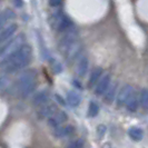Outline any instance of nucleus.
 Segmentation results:
<instances>
[{"label": "nucleus", "instance_id": "1", "mask_svg": "<svg viewBox=\"0 0 148 148\" xmlns=\"http://www.w3.org/2000/svg\"><path fill=\"white\" fill-rule=\"evenodd\" d=\"M32 49L29 45L23 44L16 51L3 56L0 60V69L6 74H14L22 68L27 67L31 62Z\"/></svg>", "mask_w": 148, "mask_h": 148}, {"label": "nucleus", "instance_id": "2", "mask_svg": "<svg viewBox=\"0 0 148 148\" xmlns=\"http://www.w3.org/2000/svg\"><path fill=\"white\" fill-rule=\"evenodd\" d=\"M37 73L34 69H28L20 75V77L16 80L9 88V91L18 97L26 98L31 95L37 86Z\"/></svg>", "mask_w": 148, "mask_h": 148}, {"label": "nucleus", "instance_id": "3", "mask_svg": "<svg viewBox=\"0 0 148 148\" xmlns=\"http://www.w3.org/2000/svg\"><path fill=\"white\" fill-rule=\"evenodd\" d=\"M48 21H49V25L52 29L55 31H58V32H62V31L69 29L70 27L74 26L71 19L65 12H62L60 10L49 16Z\"/></svg>", "mask_w": 148, "mask_h": 148}, {"label": "nucleus", "instance_id": "4", "mask_svg": "<svg viewBox=\"0 0 148 148\" xmlns=\"http://www.w3.org/2000/svg\"><path fill=\"white\" fill-rule=\"evenodd\" d=\"M23 44H25V35L23 34H19L16 37H11L2 45H0V57L16 51Z\"/></svg>", "mask_w": 148, "mask_h": 148}, {"label": "nucleus", "instance_id": "5", "mask_svg": "<svg viewBox=\"0 0 148 148\" xmlns=\"http://www.w3.org/2000/svg\"><path fill=\"white\" fill-rule=\"evenodd\" d=\"M62 32H64V35L59 39V42H58V47H59V50L61 51V53H64L71 45L75 44L76 41H78V32L74 26L70 27L69 29L62 31Z\"/></svg>", "mask_w": 148, "mask_h": 148}, {"label": "nucleus", "instance_id": "6", "mask_svg": "<svg viewBox=\"0 0 148 148\" xmlns=\"http://www.w3.org/2000/svg\"><path fill=\"white\" fill-rule=\"evenodd\" d=\"M134 92V88L133 86L130 85H124L121 89L119 90V92L116 96V103H117V106L118 107H123L125 106L128 100V98L132 96V94Z\"/></svg>", "mask_w": 148, "mask_h": 148}, {"label": "nucleus", "instance_id": "7", "mask_svg": "<svg viewBox=\"0 0 148 148\" xmlns=\"http://www.w3.org/2000/svg\"><path fill=\"white\" fill-rule=\"evenodd\" d=\"M68 116L65 111L62 110H57L53 115H51L50 117H48V126H50L51 128H56L59 127L61 124H64L65 121H67Z\"/></svg>", "mask_w": 148, "mask_h": 148}, {"label": "nucleus", "instance_id": "8", "mask_svg": "<svg viewBox=\"0 0 148 148\" xmlns=\"http://www.w3.org/2000/svg\"><path fill=\"white\" fill-rule=\"evenodd\" d=\"M57 110H58V107H57L56 103H49L48 101V103H46L40 107V109L37 112V116L39 119L48 118L51 115H53Z\"/></svg>", "mask_w": 148, "mask_h": 148}, {"label": "nucleus", "instance_id": "9", "mask_svg": "<svg viewBox=\"0 0 148 148\" xmlns=\"http://www.w3.org/2000/svg\"><path fill=\"white\" fill-rule=\"evenodd\" d=\"M111 82V76L109 74H105L100 77L99 82L97 84L96 89H95V94L97 96H101L106 92V90L108 89V87L110 86Z\"/></svg>", "mask_w": 148, "mask_h": 148}, {"label": "nucleus", "instance_id": "10", "mask_svg": "<svg viewBox=\"0 0 148 148\" xmlns=\"http://www.w3.org/2000/svg\"><path fill=\"white\" fill-rule=\"evenodd\" d=\"M80 52H82V44H80L79 40H78V41H76L75 44L71 45L62 55L66 57V59L68 60V61H73V60H75L79 55H80Z\"/></svg>", "mask_w": 148, "mask_h": 148}, {"label": "nucleus", "instance_id": "11", "mask_svg": "<svg viewBox=\"0 0 148 148\" xmlns=\"http://www.w3.org/2000/svg\"><path fill=\"white\" fill-rule=\"evenodd\" d=\"M17 29H18V26L16 23H9L7 27H5L0 31V45H2L5 41H7L8 39L14 37Z\"/></svg>", "mask_w": 148, "mask_h": 148}, {"label": "nucleus", "instance_id": "12", "mask_svg": "<svg viewBox=\"0 0 148 148\" xmlns=\"http://www.w3.org/2000/svg\"><path fill=\"white\" fill-rule=\"evenodd\" d=\"M15 12L11 10V9H5L3 11H1L0 12V31L3 29L5 27H7V25L9 22L11 21V20H14L15 19Z\"/></svg>", "mask_w": 148, "mask_h": 148}, {"label": "nucleus", "instance_id": "13", "mask_svg": "<svg viewBox=\"0 0 148 148\" xmlns=\"http://www.w3.org/2000/svg\"><path fill=\"white\" fill-rule=\"evenodd\" d=\"M75 128L71 125H66V126H59L53 128V132L52 135L56 137V138H65L68 137L69 135L74 133Z\"/></svg>", "mask_w": 148, "mask_h": 148}, {"label": "nucleus", "instance_id": "14", "mask_svg": "<svg viewBox=\"0 0 148 148\" xmlns=\"http://www.w3.org/2000/svg\"><path fill=\"white\" fill-rule=\"evenodd\" d=\"M49 97H50V95H49L48 90H46V89L40 90L32 97V104L35 106H42L44 104L49 101Z\"/></svg>", "mask_w": 148, "mask_h": 148}, {"label": "nucleus", "instance_id": "15", "mask_svg": "<svg viewBox=\"0 0 148 148\" xmlns=\"http://www.w3.org/2000/svg\"><path fill=\"white\" fill-rule=\"evenodd\" d=\"M80 101H82V96H80V94L78 91H76V90L68 91V94H67V103L69 104V106L77 107L78 105L80 104Z\"/></svg>", "mask_w": 148, "mask_h": 148}, {"label": "nucleus", "instance_id": "16", "mask_svg": "<svg viewBox=\"0 0 148 148\" xmlns=\"http://www.w3.org/2000/svg\"><path fill=\"white\" fill-rule=\"evenodd\" d=\"M88 66H89V61L87 57H82L79 61H78V65H77V75L79 77H84L85 75L87 74L88 71Z\"/></svg>", "mask_w": 148, "mask_h": 148}, {"label": "nucleus", "instance_id": "17", "mask_svg": "<svg viewBox=\"0 0 148 148\" xmlns=\"http://www.w3.org/2000/svg\"><path fill=\"white\" fill-rule=\"evenodd\" d=\"M126 107L127 110L130 111V112H135L138 109V107H139V99H138V97H137V95L135 92H133L132 96L128 98V100H127L126 103Z\"/></svg>", "mask_w": 148, "mask_h": 148}, {"label": "nucleus", "instance_id": "18", "mask_svg": "<svg viewBox=\"0 0 148 148\" xmlns=\"http://www.w3.org/2000/svg\"><path fill=\"white\" fill-rule=\"evenodd\" d=\"M103 73H104V71H103V68H100V67H96V68L91 71L90 77H89V80H88L89 87H92V86L100 79V77L103 76Z\"/></svg>", "mask_w": 148, "mask_h": 148}, {"label": "nucleus", "instance_id": "19", "mask_svg": "<svg viewBox=\"0 0 148 148\" xmlns=\"http://www.w3.org/2000/svg\"><path fill=\"white\" fill-rule=\"evenodd\" d=\"M116 90H117V84H112L110 85V87H108V89L106 90L107 92H106V95H105V103L106 104H111L112 103V100H114V98L116 97Z\"/></svg>", "mask_w": 148, "mask_h": 148}, {"label": "nucleus", "instance_id": "20", "mask_svg": "<svg viewBox=\"0 0 148 148\" xmlns=\"http://www.w3.org/2000/svg\"><path fill=\"white\" fill-rule=\"evenodd\" d=\"M128 135L129 137L135 141H140L144 137V133L140 128L138 127H132L129 130H128Z\"/></svg>", "mask_w": 148, "mask_h": 148}, {"label": "nucleus", "instance_id": "21", "mask_svg": "<svg viewBox=\"0 0 148 148\" xmlns=\"http://www.w3.org/2000/svg\"><path fill=\"white\" fill-rule=\"evenodd\" d=\"M139 105L143 108L148 109V89H143L139 95Z\"/></svg>", "mask_w": 148, "mask_h": 148}, {"label": "nucleus", "instance_id": "22", "mask_svg": "<svg viewBox=\"0 0 148 148\" xmlns=\"http://www.w3.org/2000/svg\"><path fill=\"white\" fill-rule=\"evenodd\" d=\"M99 112V106L95 101H91L88 107V116L89 117H96Z\"/></svg>", "mask_w": 148, "mask_h": 148}, {"label": "nucleus", "instance_id": "23", "mask_svg": "<svg viewBox=\"0 0 148 148\" xmlns=\"http://www.w3.org/2000/svg\"><path fill=\"white\" fill-rule=\"evenodd\" d=\"M50 65H51L52 71H53L55 74H59V73L62 71V66H61V64H60L58 60L51 59L50 60Z\"/></svg>", "mask_w": 148, "mask_h": 148}, {"label": "nucleus", "instance_id": "24", "mask_svg": "<svg viewBox=\"0 0 148 148\" xmlns=\"http://www.w3.org/2000/svg\"><path fill=\"white\" fill-rule=\"evenodd\" d=\"M66 148H84V140L78 138V139H75L73 140Z\"/></svg>", "mask_w": 148, "mask_h": 148}, {"label": "nucleus", "instance_id": "25", "mask_svg": "<svg viewBox=\"0 0 148 148\" xmlns=\"http://www.w3.org/2000/svg\"><path fill=\"white\" fill-rule=\"evenodd\" d=\"M8 86H9V80L5 76H0V90L7 88Z\"/></svg>", "mask_w": 148, "mask_h": 148}, {"label": "nucleus", "instance_id": "26", "mask_svg": "<svg viewBox=\"0 0 148 148\" xmlns=\"http://www.w3.org/2000/svg\"><path fill=\"white\" fill-rule=\"evenodd\" d=\"M49 2V6L52 8H56V7H59L60 5L62 3V0H48Z\"/></svg>", "mask_w": 148, "mask_h": 148}, {"label": "nucleus", "instance_id": "27", "mask_svg": "<svg viewBox=\"0 0 148 148\" xmlns=\"http://www.w3.org/2000/svg\"><path fill=\"white\" fill-rule=\"evenodd\" d=\"M105 132H106V126H105V125H99V126L97 127L98 136H104Z\"/></svg>", "mask_w": 148, "mask_h": 148}, {"label": "nucleus", "instance_id": "28", "mask_svg": "<svg viewBox=\"0 0 148 148\" xmlns=\"http://www.w3.org/2000/svg\"><path fill=\"white\" fill-rule=\"evenodd\" d=\"M56 100H57V101H58V103H59L60 105H62V106H65V100H64V99H62V98H61V97L59 96V95H56ZM58 103H57V104H58Z\"/></svg>", "mask_w": 148, "mask_h": 148}, {"label": "nucleus", "instance_id": "29", "mask_svg": "<svg viewBox=\"0 0 148 148\" xmlns=\"http://www.w3.org/2000/svg\"><path fill=\"white\" fill-rule=\"evenodd\" d=\"M15 1H16V6H17V7H21L22 6L21 0H15Z\"/></svg>", "mask_w": 148, "mask_h": 148}]
</instances>
